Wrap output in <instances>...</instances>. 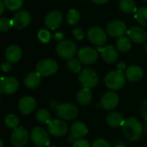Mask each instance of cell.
Instances as JSON below:
<instances>
[{
  "instance_id": "cell-1",
  "label": "cell",
  "mask_w": 147,
  "mask_h": 147,
  "mask_svg": "<svg viewBox=\"0 0 147 147\" xmlns=\"http://www.w3.org/2000/svg\"><path fill=\"white\" fill-rule=\"evenodd\" d=\"M121 127L125 137L130 141L139 140L143 134V127L141 123L134 117L125 120Z\"/></svg>"
},
{
  "instance_id": "cell-2",
  "label": "cell",
  "mask_w": 147,
  "mask_h": 147,
  "mask_svg": "<svg viewBox=\"0 0 147 147\" xmlns=\"http://www.w3.org/2000/svg\"><path fill=\"white\" fill-rule=\"evenodd\" d=\"M126 84V78L122 71H113L107 74L105 78L106 86L113 90H118L121 89Z\"/></svg>"
},
{
  "instance_id": "cell-3",
  "label": "cell",
  "mask_w": 147,
  "mask_h": 147,
  "mask_svg": "<svg viewBox=\"0 0 147 147\" xmlns=\"http://www.w3.org/2000/svg\"><path fill=\"white\" fill-rule=\"evenodd\" d=\"M57 54L67 59H73L77 53V46L75 42L69 40H62L56 46Z\"/></svg>"
},
{
  "instance_id": "cell-4",
  "label": "cell",
  "mask_w": 147,
  "mask_h": 147,
  "mask_svg": "<svg viewBox=\"0 0 147 147\" xmlns=\"http://www.w3.org/2000/svg\"><path fill=\"white\" fill-rule=\"evenodd\" d=\"M79 81L83 88H94L99 83L98 74L92 69L86 68L81 71L79 74Z\"/></svg>"
},
{
  "instance_id": "cell-5",
  "label": "cell",
  "mask_w": 147,
  "mask_h": 147,
  "mask_svg": "<svg viewBox=\"0 0 147 147\" xmlns=\"http://www.w3.org/2000/svg\"><path fill=\"white\" fill-rule=\"evenodd\" d=\"M33 144L37 147H48L50 143V139L48 133L42 127H34L30 134Z\"/></svg>"
},
{
  "instance_id": "cell-6",
  "label": "cell",
  "mask_w": 147,
  "mask_h": 147,
  "mask_svg": "<svg viewBox=\"0 0 147 147\" xmlns=\"http://www.w3.org/2000/svg\"><path fill=\"white\" fill-rule=\"evenodd\" d=\"M56 112L60 118L66 120V121H70L77 117L79 110L75 105L66 102V103H62V104L57 105Z\"/></svg>"
},
{
  "instance_id": "cell-7",
  "label": "cell",
  "mask_w": 147,
  "mask_h": 147,
  "mask_svg": "<svg viewBox=\"0 0 147 147\" xmlns=\"http://www.w3.org/2000/svg\"><path fill=\"white\" fill-rule=\"evenodd\" d=\"M88 38L92 44L97 47H102L107 42V34L100 27H92L89 28L88 31Z\"/></svg>"
},
{
  "instance_id": "cell-8",
  "label": "cell",
  "mask_w": 147,
  "mask_h": 147,
  "mask_svg": "<svg viewBox=\"0 0 147 147\" xmlns=\"http://www.w3.org/2000/svg\"><path fill=\"white\" fill-rule=\"evenodd\" d=\"M58 70L57 63L53 59H42L36 65V71L41 76H51Z\"/></svg>"
},
{
  "instance_id": "cell-9",
  "label": "cell",
  "mask_w": 147,
  "mask_h": 147,
  "mask_svg": "<svg viewBox=\"0 0 147 147\" xmlns=\"http://www.w3.org/2000/svg\"><path fill=\"white\" fill-rule=\"evenodd\" d=\"M78 59L83 64L92 65L98 59V52L90 47H82L78 51Z\"/></svg>"
},
{
  "instance_id": "cell-10",
  "label": "cell",
  "mask_w": 147,
  "mask_h": 147,
  "mask_svg": "<svg viewBox=\"0 0 147 147\" xmlns=\"http://www.w3.org/2000/svg\"><path fill=\"white\" fill-rule=\"evenodd\" d=\"M29 140V134L28 131L23 127H16L11 134L10 141L11 144L15 147L24 146Z\"/></svg>"
},
{
  "instance_id": "cell-11",
  "label": "cell",
  "mask_w": 147,
  "mask_h": 147,
  "mask_svg": "<svg viewBox=\"0 0 147 147\" xmlns=\"http://www.w3.org/2000/svg\"><path fill=\"white\" fill-rule=\"evenodd\" d=\"M126 32V24L120 20L113 21L107 26V33L112 37L120 38L124 36Z\"/></svg>"
},
{
  "instance_id": "cell-12",
  "label": "cell",
  "mask_w": 147,
  "mask_h": 147,
  "mask_svg": "<svg viewBox=\"0 0 147 147\" xmlns=\"http://www.w3.org/2000/svg\"><path fill=\"white\" fill-rule=\"evenodd\" d=\"M18 81L13 77H6L0 78V91L4 94H13L18 90Z\"/></svg>"
},
{
  "instance_id": "cell-13",
  "label": "cell",
  "mask_w": 147,
  "mask_h": 147,
  "mask_svg": "<svg viewBox=\"0 0 147 147\" xmlns=\"http://www.w3.org/2000/svg\"><path fill=\"white\" fill-rule=\"evenodd\" d=\"M68 125L62 120H54L48 124V130L50 134L56 137H62L68 133Z\"/></svg>"
},
{
  "instance_id": "cell-14",
  "label": "cell",
  "mask_w": 147,
  "mask_h": 147,
  "mask_svg": "<svg viewBox=\"0 0 147 147\" xmlns=\"http://www.w3.org/2000/svg\"><path fill=\"white\" fill-rule=\"evenodd\" d=\"M31 21V16L28 11L21 10L15 14L11 22L12 26L16 28H26Z\"/></svg>"
},
{
  "instance_id": "cell-15",
  "label": "cell",
  "mask_w": 147,
  "mask_h": 147,
  "mask_svg": "<svg viewBox=\"0 0 147 147\" xmlns=\"http://www.w3.org/2000/svg\"><path fill=\"white\" fill-rule=\"evenodd\" d=\"M98 51L100 52L103 60H105V62L107 63L112 64L116 62L118 59L119 57L118 51L111 45L105 46V47H98Z\"/></svg>"
},
{
  "instance_id": "cell-16",
  "label": "cell",
  "mask_w": 147,
  "mask_h": 147,
  "mask_svg": "<svg viewBox=\"0 0 147 147\" xmlns=\"http://www.w3.org/2000/svg\"><path fill=\"white\" fill-rule=\"evenodd\" d=\"M120 102L119 96L113 91L107 92L104 94L101 99V105L103 109L107 110H112L115 109Z\"/></svg>"
},
{
  "instance_id": "cell-17",
  "label": "cell",
  "mask_w": 147,
  "mask_h": 147,
  "mask_svg": "<svg viewBox=\"0 0 147 147\" xmlns=\"http://www.w3.org/2000/svg\"><path fill=\"white\" fill-rule=\"evenodd\" d=\"M127 35L129 39L138 44H142L147 40L146 31L139 27H133L127 30Z\"/></svg>"
},
{
  "instance_id": "cell-18",
  "label": "cell",
  "mask_w": 147,
  "mask_h": 147,
  "mask_svg": "<svg viewBox=\"0 0 147 147\" xmlns=\"http://www.w3.org/2000/svg\"><path fill=\"white\" fill-rule=\"evenodd\" d=\"M36 106V102L32 96H23L19 103H18V109L23 115H29L32 113Z\"/></svg>"
},
{
  "instance_id": "cell-19",
  "label": "cell",
  "mask_w": 147,
  "mask_h": 147,
  "mask_svg": "<svg viewBox=\"0 0 147 147\" xmlns=\"http://www.w3.org/2000/svg\"><path fill=\"white\" fill-rule=\"evenodd\" d=\"M62 22V15L58 10H53L49 12L45 18V24L52 30L59 28Z\"/></svg>"
},
{
  "instance_id": "cell-20",
  "label": "cell",
  "mask_w": 147,
  "mask_h": 147,
  "mask_svg": "<svg viewBox=\"0 0 147 147\" xmlns=\"http://www.w3.org/2000/svg\"><path fill=\"white\" fill-rule=\"evenodd\" d=\"M22 57V50L16 45L10 46L5 51V58L10 63H16Z\"/></svg>"
},
{
  "instance_id": "cell-21",
  "label": "cell",
  "mask_w": 147,
  "mask_h": 147,
  "mask_svg": "<svg viewBox=\"0 0 147 147\" xmlns=\"http://www.w3.org/2000/svg\"><path fill=\"white\" fill-rule=\"evenodd\" d=\"M144 76V71L140 66L132 65L126 70V77L129 81L137 82L139 81Z\"/></svg>"
},
{
  "instance_id": "cell-22",
  "label": "cell",
  "mask_w": 147,
  "mask_h": 147,
  "mask_svg": "<svg viewBox=\"0 0 147 147\" xmlns=\"http://www.w3.org/2000/svg\"><path fill=\"white\" fill-rule=\"evenodd\" d=\"M88 129L83 122L76 121L71 127V134L76 140L82 139L88 134Z\"/></svg>"
},
{
  "instance_id": "cell-23",
  "label": "cell",
  "mask_w": 147,
  "mask_h": 147,
  "mask_svg": "<svg viewBox=\"0 0 147 147\" xmlns=\"http://www.w3.org/2000/svg\"><path fill=\"white\" fill-rule=\"evenodd\" d=\"M41 74L37 71L29 73L24 78V84L29 89H35L39 86L41 83Z\"/></svg>"
},
{
  "instance_id": "cell-24",
  "label": "cell",
  "mask_w": 147,
  "mask_h": 147,
  "mask_svg": "<svg viewBox=\"0 0 147 147\" xmlns=\"http://www.w3.org/2000/svg\"><path fill=\"white\" fill-rule=\"evenodd\" d=\"M92 92L88 88H83L76 95V101L81 105H88L92 101Z\"/></svg>"
},
{
  "instance_id": "cell-25",
  "label": "cell",
  "mask_w": 147,
  "mask_h": 147,
  "mask_svg": "<svg viewBox=\"0 0 147 147\" xmlns=\"http://www.w3.org/2000/svg\"><path fill=\"white\" fill-rule=\"evenodd\" d=\"M124 121L125 120L123 119L122 115L120 113H117V112L110 113L107 116V122L112 127H121L122 124H123V122H124Z\"/></svg>"
},
{
  "instance_id": "cell-26",
  "label": "cell",
  "mask_w": 147,
  "mask_h": 147,
  "mask_svg": "<svg viewBox=\"0 0 147 147\" xmlns=\"http://www.w3.org/2000/svg\"><path fill=\"white\" fill-rule=\"evenodd\" d=\"M120 9L126 14H133L138 10L133 0H121L120 3Z\"/></svg>"
},
{
  "instance_id": "cell-27",
  "label": "cell",
  "mask_w": 147,
  "mask_h": 147,
  "mask_svg": "<svg viewBox=\"0 0 147 147\" xmlns=\"http://www.w3.org/2000/svg\"><path fill=\"white\" fill-rule=\"evenodd\" d=\"M117 49L121 53H127L132 47V40L127 37H120L116 42Z\"/></svg>"
},
{
  "instance_id": "cell-28",
  "label": "cell",
  "mask_w": 147,
  "mask_h": 147,
  "mask_svg": "<svg viewBox=\"0 0 147 147\" xmlns=\"http://www.w3.org/2000/svg\"><path fill=\"white\" fill-rule=\"evenodd\" d=\"M135 18L137 19L138 22L143 26L147 28V8L146 7H141L138 9V10L135 13Z\"/></svg>"
},
{
  "instance_id": "cell-29",
  "label": "cell",
  "mask_w": 147,
  "mask_h": 147,
  "mask_svg": "<svg viewBox=\"0 0 147 147\" xmlns=\"http://www.w3.org/2000/svg\"><path fill=\"white\" fill-rule=\"evenodd\" d=\"M80 18H81L80 13L75 9H69L68 12L67 13V16H66V20H67L68 23L70 25H76L79 22Z\"/></svg>"
},
{
  "instance_id": "cell-30",
  "label": "cell",
  "mask_w": 147,
  "mask_h": 147,
  "mask_svg": "<svg viewBox=\"0 0 147 147\" xmlns=\"http://www.w3.org/2000/svg\"><path fill=\"white\" fill-rule=\"evenodd\" d=\"M36 119L41 123L49 124L51 121V115L47 109H41L36 112Z\"/></svg>"
},
{
  "instance_id": "cell-31",
  "label": "cell",
  "mask_w": 147,
  "mask_h": 147,
  "mask_svg": "<svg viewBox=\"0 0 147 147\" xmlns=\"http://www.w3.org/2000/svg\"><path fill=\"white\" fill-rule=\"evenodd\" d=\"M4 124L6 125V127L8 128H12L15 129L16 127H18L19 124V119L16 115H13V114H10L8 115L5 119H4Z\"/></svg>"
},
{
  "instance_id": "cell-32",
  "label": "cell",
  "mask_w": 147,
  "mask_h": 147,
  "mask_svg": "<svg viewBox=\"0 0 147 147\" xmlns=\"http://www.w3.org/2000/svg\"><path fill=\"white\" fill-rule=\"evenodd\" d=\"M3 3L10 10H17L23 6V0H4Z\"/></svg>"
},
{
  "instance_id": "cell-33",
  "label": "cell",
  "mask_w": 147,
  "mask_h": 147,
  "mask_svg": "<svg viewBox=\"0 0 147 147\" xmlns=\"http://www.w3.org/2000/svg\"><path fill=\"white\" fill-rule=\"evenodd\" d=\"M68 68L69 71H71L72 72H79L81 71V61L77 59H70L68 61Z\"/></svg>"
},
{
  "instance_id": "cell-34",
  "label": "cell",
  "mask_w": 147,
  "mask_h": 147,
  "mask_svg": "<svg viewBox=\"0 0 147 147\" xmlns=\"http://www.w3.org/2000/svg\"><path fill=\"white\" fill-rule=\"evenodd\" d=\"M38 39L42 43H48L51 39V34L46 29H41L38 32Z\"/></svg>"
},
{
  "instance_id": "cell-35",
  "label": "cell",
  "mask_w": 147,
  "mask_h": 147,
  "mask_svg": "<svg viewBox=\"0 0 147 147\" xmlns=\"http://www.w3.org/2000/svg\"><path fill=\"white\" fill-rule=\"evenodd\" d=\"M12 26L11 20L6 18V17H1L0 18V31L4 32L10 29V28Z\"/></svg>"
},
{
  "instance_id": "cell-36",
  "label": "cell",
  "mask_w": 147,
  "mask_h": 147,
  "mask_svg": "<svg viewBox=\"0 0 147 147\" xmlns=\"http://www.w3.org/2000/svg\"><path fill=\"white\" fill-rule=\"evenodd\" d=\"M73 147H91V146L88 140L83 139H79L74 142Z\"/></svg>"
},
{
  "instance_id": "cell-37",
  "label": "cell",
  "mask_w": 147,
  "mask_h": 147,
  "mask_svg": "<svg viewBox=\"0 0 147 147\" xmlns=\"http://www.w3.org/2000/svg\"><path fill=\"white\" fill-rule=\"evenodd\" d=\"M92 147H111L109 143L106 140H103V139H98L96 140L93 145Z\"/></svg>"
},
{
  "instance_id": "cell-38",
  "label": "cell",
  "mask_w": 147,
  "mask_h": 147,
  "mask_svg": "<svg viewBox=\"0 0 147 147\" xmlns=\"http://www.w3.org/2000/svg\"><path fill=\"white\" fill-rule=\"evenodd\" d=\"M74 36L77 40H81L84 38V31L83 29H81V28H76L74 29L73 31Z\"/></svg>"
},
{
  "instance_id": "cell-39",
  "label": "cell",
  "mask_w": 147,
  "mask_h": 147,
  "mask_svg": "<svg viewBox=\"0 0 147 147\" xmlns=\"http://www.w3.org/2000/svg\"><path fill=\"white\" fill-rule=\"evenodd\" d=\"M140 113L143 116V118L145 119L146 122H147V99L145 100L140 107Z\"/></svg>"
},
{
  "instance_id": "cell-40",
  "label": "cell",
  "mask_w": 147,
  "mask_h": 147,
  "mask_svg": "<svg viewBox=\"0 0 147 147\" xmlns=\"http://www.w3.org/2000/svg\"><path fill=\"white\" fill-rule=\"evenodd\" d=\"M1 69L4 71V72H9L10 70L11 69V63L10 62H3L2 65H1Z\"/></svg>"
},
{
  "instance_id": "cell-41",
  "label": "cell",
  "mask_w": 147,
  "mask_h": 147,
  "mask_svg": "<svg viewBox=\"0 0 147 147\" xmlns=\"http://www.w3.org/2000/svg\"><path fill=\"white\" fill-rule=\"evenodd\" d=\"M54 38H55L56 40L61 41V40H63V38H64V34H63L62 32H57V33H55V34Z\"/></svg>"
},
{
  "instance_id": "cell-42",
  "label": "cell",
  "mask_w": 147,
  "mask_h": 147,
  "mask_svg": "<svg viewBox=\"0 0 147 147\" xmlns=\"http://www.w3.org/2000/svg\"><path fill=\"white\" fill-rule=\"evenodd\" d=\"M117 68H118V71H123L126 69V65L125 62H120L119 63V65H117Z\"/></svg>"
},
{
  "instance_id": "cell-43",
  "label": "cell",
  "mask_w": 147,
  "mask_h": 147,
  "mask_svg": "<svg viewBox=\"0 0 147 147\" xmlns=\"http://www.w3.org/2000/svg\"><path fill=\"white\" fill-rule=\"evenodd\" d=\"M4 7H5L4 3H3L2 0H0V15H2V14L3 13V11H4Z\"/></svg>"
},
{
  "instance_id": "cell-44",
  "label": "cell",
  "mask_w": 147,
  "mask_h": 147,
  "mask_svg": "<svg viewBox=\"0 0 147 147\" xmlns=\"http://www.w3.org/2000/svg\"><path fill=\"white\" fill-rule=\"evenodd\" d=\"M94 3H97V4H104L107 2H108V0H92Z\"/></svg>"
},
{
  "instance_id": "cell-45",
  "label": "cell",
  "mask_w": 147,
  "mask_h": 147,
  "mask_svg": "<svg viewBox=\"0 0 147 147\" xmlns=\"http://www.w3.org/2000/svg\"><path fill=\"white\" fill-rule=\"evenodd\" d=\"M114 147H126L124 145H122V144H117L116 146Z\"/></svg>"
},
{
  "instance_id": "cell-46",
  "label": "cell",
  "mask_w": 147,
  "mask_h": 147,
  "mask_svg": "<svg viewBox=\"0 0 147 147\" xmlns=\"http://www.w3.org/2000/svg\"><path fill=\"white\" fill-rule=\"evenodd\" d=\"M0 147H3V141L0 139Z\"/></svg>"
},
{
  "instance_id": "cell-47",
  "label": "cell",
  "mask_w": 147,
  "mask_h": 147,
  "mask_svg": "<svg viewBox=\"0 0 147 147\" xmlns=\"http://www.w3.org/2000/svg\"><path fill=\"white\" fill-rule=\"evenodd\" d=\"M145 50H146V53H147V43L146 45V47H145Z\"/></svg>"
},
{
  "instance_id": "cell-48",
  "label": "cell",
  "mask_w": 147,
  "mask_h": 147,
  "mask_svg": "<svg viewBox=\"0 0 147 147\" xmlns=\"http://www.w3.org/2000/svg\"><path fill=\"white\" fill-rule=\"evenodd\" d=\"M48 147H57V146H49Z\"/></svg>"
},
{
  "instance_id": "cell-49",
  "label": "cell",
  "mask_w": 147,
  "mask_h": 147,
  "mask_svg": "<svg viewBox=\"0 0 147 147\" xmlns=\"http://www.w3.org/2000/svg\"><path fill=\"white\" fill-rule=\"evenodd\" d=\"M144 1H145V2H146V3H147V0H144Z\"/></svg>"
},
{
  "instance_id": "cell-50",
  "label": "cell",
  "mask_w": 147,
  "mask_h": 147,
  "mask_svg": "<svg viewBox=\"0 0 147 147\" xmlns=\"http://www.w3.org/2000/svg\"><path fill=\"white\" fill-rule=\"evenodd\" d=\"M0 99H1V96H0Z\"/></svg>"
}]
</instances>
